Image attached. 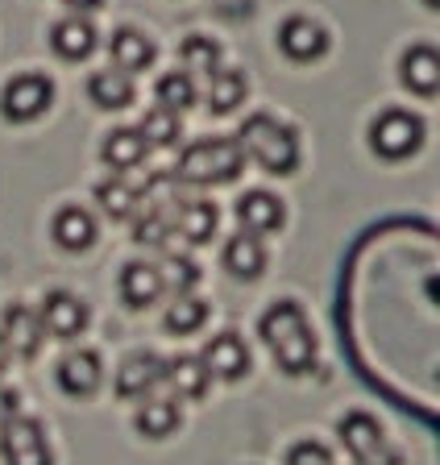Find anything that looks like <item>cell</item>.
<instances>
[{"mask_svg": "<svg viewBox=\"0 0 440 465\" xmlns=\"http://www.w3.org/2000/svg\"><path fill=\"white\" fill-rule=\"evenodd\" d=\"M262 341L270 345L274 361L287 370V374H308L316 361V337L308 329V316L299 303L283 300L274 303L262 316Z\"/></svg>", "mask_w": 440, "mask_h": 465, "instance_id": "1", "label": "cell"}, {"mask_svg": "<svg viewBox=\"0 0 440 465\" xmlns=\"http://www.w3.org/2000/svg\"><path fill=\"white\" fill-rule=\"evenodd\" d=\"M237 145H241L245 158H254L270 174H291L299 166V142L274 116H249L241 125V134H237Z\"/></svg>", "mask_w": 440, "mask_h": 465, "instance_id": "2", "label": "cell"}, {"mask_svg": "<svg viewBox=\"0 0 440 465\" xmlns=\"http://www.w3.org/2000/svg\"><path fill=\"white\" fill-rule=\"evenodd\" d=\"M245 166V154L241 145H237V137H212V142H200L191 145V150H183V158H179L175 174L183 179V183H229V179H237Z\"/></svg>", "mask_w": 440, "mask_h": 465, "instance_id": "3", "label": "cell"}, {"mask_svg": "<svg viewBox=\"0 0 440 465\" xmlns=\"http://www.w3.org/2000/svg\"><path fill=\"white\" fill-rule=\"evenodd\" d=\"M370 145L374 154L391 158V163L411 158L424 145V121L416 113H407V108H386L370 125Z\"/></svg>", "mask_w": 440, "mask_h": 465, "instance_id": "4", "label": "cell"}, {"mask_svg": "<svg viewBox=\"0 0 440 465\" xmlns=\"http://www.w3.org/2000/svg\"><path fill=\"white\" fill-rule=\"evenodd\" d=\"M337 432H341V445L349 449L357 465H399V453L386 449V436H382L378 420L366 416V411H349Z\"/></svg>", "mask_w": 440, "mask_h": 465, "instance_id": "5", "label": "cell"}, {"mask_svg": "<svg viewBox=\"0 0 440 465\" xmlns=\"http://www.w3.org/2000/svg\"><path fill=\"white\" fill-rule=\"evenodd\" d=\"M0 453H5V465H50L46 432L30 416H13L0 428Z\"/></svg>", "mask_w": 440, "mask_h": 465, "instance_id": "6", "label": "cell"}, {"mask_svg": "<svg viewBox=\"0 0 440 465\" xmlns=\"http://www.w3.org/2000/svg\"><path fill=\"white\" fill-rule=\"evenodd\" d=\"M50 100H54V84L46 75H38V71H30V75H17L5 84L0 113L9 121H34V116H42L50 108Z\"/></svg>", "mask_w": 440, "mask_h": 465, "instance_id": "7", "label": "cell"}, {"mask_svg": "<svg viewBox=\"0 0 440 465\" xmlns=\"http://www.w3.org/2000/svg\"><path fill=\"white\" fill-rule=\"evenodd\" d=\"M38 320H42V332H50V337H59V341H71L88 324V308H83V300H75L71 291H50Z\"/></svg>", "mask_w": 440, "mask_h": 465, "instance_id": "8", "label": "cell"}, {"mask_svg": "<svg viewBox=\"0 0 440 465\" xmlns=\"http://www.w3.org/2000/svg\"><path fill=\"white\" fill-rule=\"evenodd\" d=\"M279 50H283L291 63H316V58L328 50V34L308 17H287L283 29H279Z\"/></svg>", "mask_w": 440, "mask_h": 465, "instance_id": "9", "label": "cell"}, {"mask_svg": "<svg viewBox=\"0 0 440 465\" xmlns=\"http://www.w3.org/2000/svg\"><path fill=\"white\" fill-rule=\"evenodd\" d=\"M200 361L208 366L212 378L237 382V378H245V370H249V349H245V341L237 337V332H220V337L208 341V349H204V358Z\"/></svg>", "mask_w": 440, "mask_h": 465, "instance_id": "10", "label": "cell"}, {"mask_svg": "<svg viewBox=\"0 0 440 465\" xmlns=\"http://www.w3.org/2000/svg\"><path fill=\"white\" fill-rule=\"evenodd\" d=\"M5 345H9V353H21V358H34L42 349V320L34 308H25V303H13L9 312H5Z\"/></svg>", "mask_w": 440, "mask_h": 465, "instance_id": "11", "label": "cell"}, {"mask_svg": "<svg viewBox=\"0 0 440 465\" xmlns=\"http://www.w3.org/2000/svg\"><path fill=\"white\" fill-rule=\"evenodd\" d=\"M403 84L416 92V96H436L440 92V54L436 46H411L403 54Z\"/></svg>", "mask_w": 440, "mask_h": 465, "instance_id": "12", "label": "cell"}, {"mask_svg": "<svg viewBox=\"0 0 440 465\" xmlns=\"http://www.w3.org/2000/svg\"><path fill=\"white\" fill-rule=\"evenodd\" d=\"M50 46H54L59 58L79 63V58H88L96 50V25L88 17H63L59 25L50 29Z\"/></svg>", "mask_w": 440, "mask_h": 465, "instance_id": "13", "label": "cell"}, {"mask_svg": "<svg viewBox=\"0 0 440 465\" xmlns=\"http://www.w3.org/2000/svg\"><path fill=\"white\" fill-rule=\"evenodd\" d=\"M237 221L245 224V232H274L279 224H283V200L270 192H249L241 195V203H237Z\"/></svg>", "mask_w": 440, "mask_h": 465, "instance_id": "14", "label": "cell"}, {"mask_svg": "<svg viewBox=\"0 0 440 465\" xmlns=\"http://www.w3.org/2000/svg\"><path fill=\"white\" fill-rule=\"evenodd\" d=\"M59 387L67 391V395H75V399L92 395V391L100 387V358H96V353L79 349V353L63 358L59 361Z\"/></svg>", "mask_w": 440, "mask_h": 465, "instance_id": "15", "label": "cell"}, {"mask_svg": "<svg viewBox=\"0 0 440 465\" xmlns=\"http://www.w3.org/2000/svg\"><path fill=\"white\" fill-rule=\"evenodd\" d=\"M100 154H104V163L112 166V171H133V166L146 163L150 145L137 129H112V134L104 137V145H100Z\"/></svg>", "mask_w": 440, "mask_h": 465, "instance_id": "16", "label": "cell"}, {"mask_svg": "<svg viewBox=\"0 0 440 465\" xmlns=\"http://www.w3.org/2000/svg\"><path fill=\"white\" fill-rule=\"evenodd\" d=\"M154 63V42L142 34V29H117L112 34V67L133 75V71H146Z\"/></svg>", "mask_w": 440, "mask_h": 465, "instance_id": "17", "label": "cell"}, {"mask_svg": "<svg viewBox=\"0 0 440 465\" xmlns=\"http://www.w3.org/2000/svg\"><path fill=\"white\" fill-rule=\"evenodd\" d=\"M162 295V282H158V266L150 262H129L121 271V300L129 308H150V303Z\"/></svg>", "mask_w": 440, "mask_h": 465, "instance_id": "18", "label": "cell"}, {"mask_svg": "<svg viewBox=\"0 0 440 465\" xmlns=\"http://www.w3.org/2000/svg\"><path fill=\"white\" fill-rule=\"evenodd\" d=\"M158 378H162V361H158L154 353H137V358H129L125 366H121L117 395L121 399H142L158 382Z\"/></svg>", "mask_w": 440, "mask_h": 465, "instance_id": "19", "label": "cell"}, {"mask_svg": "<svg viewBox=\"0 0 440 465\" xmlns=\"http://www.w3.org/2000/svg\"><path fill=\"white\" fill-rule=\"evenodd\" d=\"M225 266L237 279H258L266 271V250L254 232H237L233 242L225 245Z\"/></svg>", "mask_w": 440, "mask_h": 465, "instance_id": "20", "label": "cell"}, {"mask_svg": "<svg viewBox=\"0 0 440 465\" xmlns=\"http://www.w3.org/2000/svg\"><path fill=\"white\" fill-rule=\"evenodd\" d=\"M88 96L96 100L100 108H125L133 104V75H125V71L108 67V71H96V75L88 79Z\"/></svg>", "mask_w": 440, "mask_h": 465, "instance_id": "21", "label": "cell"}, {"mask_svg": "<svg viewBox=\"0 0 440 465\" xmlns=\"http://www.w3.org/2000/svg\"><path fill=\"white\" fill-rule=\"evenodd\" d=\"M54 242L71 253L88 250V245L96 242V221H92L83 208H63V213L54 216Z\"/></svg>", "mask_w": 440, "mask_h": 465, "instance_id": "22", "label": "cell"}, {"mask_svg": "<svg viewBox=\"0 0 440 465\" xmlns=\"http://www.w3.org/2000/svg\"><path fill=\"white\" fill-rule=\"evenodd\" d=\"M167 382L175 387L179 399H204L208 387H212V374L200 358H175L167 366Z\"/></svg>", "mask_w": 440, "mask_h": 465, "instance_id": "23", "label": "cell"}, {"mask_svg": "<svg viewBox=\"0 0 440 465\" xmlns=\"http://www.w3.org/2000/svg\"><path fill=\"white\" fill-rule=\"evenodd\" d=\"M179 428V407L175 399H146L142 411H137V432L150 436V440H162Z\"/></svg>", "mask_w": 440, "mask_h": 465, "instance_id": "24", "label": "cell"}, {"mask_svg": "<svg viewBox=\"0 0 440 465\" xmlns=\"http://www.w3.org/2000/svg\"><path fill=\"white\" fill-rule=\"evenodd\" d=\"M241 100H245V75L233 67H220L212 75V84H208V108L225 116V113H233Z\"/></svg>", "mask_w": 440, "mask_h": 465, "instance_id": "25", "label": "cell"}, {"mask_svg": "<svg viewBox=\"0 0 440 465\" xmlns=\"http://www.w3.org/2000/svg\"><path fill=\"white\" fill-rule=\"evenodd\" d=\"M179 232H183L191 245H204L216 232V208L208 200H191L179 208Z\"/></svg>", "mask_w": 440, "mask_h": 465, "instance_id": "26", "label": "cell"}, {"mask_svg": "<svg viewBox=\"0 0 440 465\" xmlns=\"http://www.w3.org/2000/svg\"><path fill=\"white\" fill-rule=\"evenodd\" d=\"M204 320H208V303L204 300L179 295V300L167 308V332H175V337H187V332L204 329Z\"/></svg>", "mask_w": 440, "mask_h": 465, "instance_id": "27", "label": "cell"}, {"mask_svg": "<svg viewBox=\"0 0 440 465\" xmlns=\"http://www.w3.org/2000/svg\"><path fill=\"white\" fill-rule=\"evenodd\" d=\"M154 92H158V104L171 108V113H183V108L196 104V84H191L187 71H171V75H162Z\"/></svg>", "mask_w": 440, "mask_h": 465, "instance_id": "28", "label": "cell"}, {"mask_svg": "<svg viewBox=\"0 0 440 465\" xmlns=\"http://www.w3.org/2000/svg\"><path fill=\"white\" fill-rule=\"evenodd\" d=\"M137 134L146 137V145H175L179 134H183V125H179V113H171V108H150L146 121H142V129Z\"/></svg>", "mask_w": 440, "mask_h": 465, "instance_id": "29", "label": "cell"}, {"mask_svg": "<svg viewBox=\"0 0 440 465\" xmlns=\"http://www.w3.org/2000/svg\"><path fill=\"white\" fill-rule=\"evenodd\" d=\"M96 200L112 221H125V216H133V208H137V192L125 183V179H104V183L96 187Z\"/></svg>", "mask_w": 440, "mask_h": 465, "instance_id": "30", "label": "cell"}, {"mask_svg": "<svg viewBox=\"0 0 440 465\" xmlns=\"http://www.w3.org/2000/svg\"><path fill=\"white\" fill-rule=\"evenodd\" d=\"M162 291H175V295H191V287L200 282V266L191 258H167L162 271H158Z\"/></svg>", "mask_w": 440, "mask_h": 465, "instance_id": "31", "label": "cell"}, {"mask_svg": "<svg viewBox=\"0 0 440 465\" xmlns=\"http://www.w3.org/2000/svg\"><path fill=\"white\" fill-rule=\"evenodd\" d=\"M179 54H183L187 67H196V71H208V75L220 71V46H216L212 38H204V34H191V38L179 46Z\"/></svg>", "mask_w": 440, "mask_h": 465, "instance_id": "32", "label": "cell"}, {"mask_svg": "<svg viewBox=\"0 0 440 465\" xmlns=\"http://www.w3.org/2000/svg\"><path fill=\"white\" fill-rule=\"evenodd\" d=\"M287 465H333V453L324 445H316V440H299L291 449V457H287Z\"/></svg>", "mask_w": 440, "mask_h": 465, "instance_id": "33", "label": "cell"}, {"mask_svg": "<svg viewBox=\"0 0 440 465\" xmlns=\"http://www.w3.org/2000/svg\"><path fill=\"white\" fill-rule=\"evenodd\" d=\"M162 237H167V221H162V213H150V216L137 221V242L154 245V242H162Z\"/></svg>", "mask_w": 440, "mask_h": 465, "instance_id": "34", "label": "cell"}, {"mask_svg": "<svg viewBox=\"0 0 440 465\" xmlns=\"http://www.w3.org/2000/svg\"><path fill=\"white\" fill-rule=\"evenodd\" d=\"M13 416H21V411H17V395H13V391H0V428L9 424Z\"/></svg>", "mask_w": 440, "mask_h": 465, "instance_id": "35", "label": "cell"}, {"mask_svg": "<svg viewBox=\"0 0 440 465\" xmlns=\"http://www.w3.org/2000/svg\"><path fill=\"white\" fill-rule=\"evenodd\" d=\"M104 0H67V9H75V17H83V13H96Z\"/></svg>", "mask_w": 440, "mask_h": 465, "instance_id": "36", "label": "cell"}, {"mask_svg": "<svg viewBox=\"0 0 440 465\" xmlns=\"http://www.w3.org/2000/svg\"><path fill=\"white\" fill-rule=\"evenodd\" d=\"M9 358H13V353H9V345H5V337H0V370L9 366Z\"/></svg>", "mask_w": 440, "mask_h": 465, "instance_id": "37", "label": "cell"}, {"mask_svg": "<svg viewBox=\"0 0 440 465\" xmlns=\"http://www.w3.org/2000/svg\"><path fill=\"white\" fill-rule=\"evenodd\" d=\"M424 5H428V9H436V5H440V0H424Z\"/></svg>", "mask_w": 440, "mask_h": 465, "instance_id": "38", "label": "cell"}]
</instances>
